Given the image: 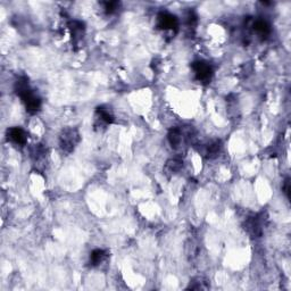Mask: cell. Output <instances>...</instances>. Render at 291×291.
Here are the masks:
<instances>
[{
    "label": "cell",
    "instance_id": "1",
    "mask_svg": "<svg viewBox=\"0 0 291 291\" xmlns=\"http://www.w3.org/2000/svg\"><path fill=\"white\" fill-rule=\"evenodd\" d=\"M15 92L21 98L22 102L25 106V110L29 114H36L41 108V98L30 88L29 78L25 76L19 77L15 82Z\"/></svg>",
    "mask_w": 291,
    "mask_h": 291
},
{
    "label": "cell",
    "instance_id": "2",
    "mask_svg": "<svg viewBox=\"0 0 291 291\" xmlns=\"http://www.w3.org/2000/svg\"><path fill=\"white\" fill-rule=\"evenodd\" d=\"M195 138L196 130L191 125L172 127L169 131V135H167V140H169L172 149L174 150L183 149L184 147L194 142Z\"/></svg>",
    "mask_w": 291,
    "mask_h": 291
},
{
    "label": "cell",
    "instance_id": "3",
    "mask_svg": "<svg viewBox=\"0 0 291 291\" xmlns=\"http://www.w3.org/2000/svg\"><path fill=\"white\" fill-rule=\"evenodd\" d=\"M81 140L80 133L75 127H66L59 135V147L65 154H71L75 150Z\"/></svg>",
    "mask_w": 291,
    "mask_h": 291
},
{
    "label": "cell",
    "instance_id": "4",
    "mask_svg": "<svg viewBox=\"0 0 291 291\" xmlns=\"http://www.w3.org/2000/svg\"><path fill=\"white\" fill-rule=\"evenodd\" d=\"M265 221L266 219L264 218V213L256 214L246 221L245 229L250 234L251 238H259V236H262Z\"/></svg>",
    "mask_w": 291,
    "mask_h": 291
},
{
    "label": "cell",
    "instance_id": "5",
    "mask_svg": "<svg viewBox=\"0 0 291 291\" xmlns=\"http://www.w3.org/2000/svg\"><path fill=\"white\" fill-rule=\"evenodd\" d=\"M156 27L162 31L177 32V30H179V19L175 15L169 12H161L157 15Z\"/></svg>",
    "mask_w": 291,
    "mask_h": 291
},
{
    "label": "cell",
    "instance_id": "6",
    "mask_svg": "<svg viewBox=\"0 0 291 291\" xmlns=\"http://www.w3.org/2000/svg\"><path fill=\"white\" fill-rule=\"evenodd\" d=\"M191 68L194 71L197 81L201 83H209L213 76V68L210 64L205 61H197L191 64Z\"/></svg>",
    "mask_w": 291,
    "mask_h": 291
},
{
    "label": "cell",
    "instance_id": "7",
    "mask_svg": "<svg viewBox=\"0 0 291 291\" xmlns=\"http://www.w3.org/2000/svg\"><path fill=\"white\" fill-rule=\"evenodd\" d=\"M195 148L201 156L205 157V158L213 160L215 157L219 156L220 151L222 149V142L219 139H214L207 141L205 144L196 145Z\"/></svg>",
    "mask_w": 291,
    "mask_h": 291
},
{
    "label": "cell",
    "instance_id": "8",
    "mask_svg": "<svg viewBox=\"0 0 291 291\" xmlns=\"http://www.w3.org/2000/svg\"><path fill=\"white\" fill-rule=\"evenodd\" d=\"M246 27L251 29V31L257 34L259 38H268L271 34V25L268 21H265L263 18H248L246 21Z\"/></svg>",
    "mask_w": 291,
    "mask_h": 291
},
{
    "label": "cell",
    "instance_id": "9",
    "mask_svg": "<svg viewBox=\"0 0 291 291\" xmlns=\"http://www.w3.org/2000/svg\"><path fill=\"white\" fill-rule=\"evenodd\" d=\"M115 121L114 115L112 114L111 111H108V108L99 106L96 108L95 113V126L96 127H106L107 125L113 124Z\"/></svg>",
    "mask_w": 291,
    "mask_h": 291
},
{
    "label": "cell",
    "instance_id": "10",
    "mask_svg": "<svg viewBox=\"0 0 291 291\" xmlns=\"http://www.w3.org/2000/svg\"><path fill=\"white\" fill-rule=\"evenodd\" d=\"M67 28L68 31H70L73 42L76 43L78 41H81L83 37H85L86 25L83 22L77 21V19H72V21L67 23Z\"/></svg>",
    "mask_w": 291,
    "mask_h": 291
},
{
    "label": "cell",
    "instance_id": "11",
    "mask_svg": "<svg viewBox=\"0 0 291 291\" xmlns=\"http://www.w3.org/2000/svg\"><path fill=\"white\" fill-rule=\"evenodd\" d=\"M7 139L12 141L15 145L24 146L28 141V135L27 132L18 126L9 127L7 130Z\"/></svg>",
    "mask_w": 291,
    "mask_h": 291
},
{
    "label": "cell",
    "instance_id": "12",
    "mask_svg": "<svg viewBox=\"0 0 291 291\" xmlns=\"http://www.w3.org/2000/svg\"><path fill=\"white\" fill-rule=\"evenodd\" d=\"M210 288L209 281L203 278V277H197L194 278L188 285V290H208Z\"/></svg>",
    "mask_w": 291,
    "mask_h": 291
},
{
    "label": "cell",
    "instance_id": "13",
    "mask_svg": "<svg viewBox=\"0 0 291 291\" xmlns=\"http://www.w3.org/2000/svg\"><path fill=\"white\" fill-rule=\"evenodd\" d=\"M108 257V253L103 249H95L90 254V264L92 266L100 265Z\"/></svg>",
    "mask_w": 291,
    "mask_h": 291
},
{
    "label": "cell",
    "instance_id": "14",
    "mask_svg": "<svg viewBox=\"0 0 291 291\" xmlns=\"http://www.w3.org/2000/svg\"><path fill=\"white\" fill-rule=\"evenodd\" d=\"M183 167V162L179 158H172L166 162L165 171L170 174H175Z\"/></svg>",
    "mask_w": 291,
    "mask_h": 291
},
{
    "label": "cell",
    "instance_id": "15",
    "mask_svg": "<svg viewBox=\"0 0 291 291\" xmlns=\"http://www.w3.org/2000/svg\"><path fill=\"white\" fill-rule=\"evenodd\" d=\"M46 152H47V149H46V148H44V146L41 145V144L34 145V146L31 148V156H32V158H33L34 161L41 160L42 157H44V155H46Z\"/></svg>",
    "mask_w": 291,
    "mask_h": 291
},
{
    "label": "cell",
    "instance_id": "16",
    "mask_svg": "<svg viewBox=\"0 0 291 291\" xmlns=\"http://www.w3.org/2000/svg\"><path fill=\"white\" fill-rule=\"evenodd\" d=\"M184 23H186V27L187 29L189 30H195V27L197 24V15L194 11H188L186 13V16H184Z\"/></svg>",
    "mask_w": 291,
    "mask_h": 291
},
{
    "label": "cell",
    "instance_id": "17",
    "mask_svg": "<svg viewBox=\"0 0 291 291\" xmlns=\"http://www.w3.org/2000/svg\"><path fill=\"white\" fill-rule=\"evenodd\" d=\"M101 6L103 12L106 14L111 15V14H114L118 8L121 6V3L118 2H105V3H101Z\"/></svg>",
    "mask_w": 291,
    "mask_h": 291
},
{
    "label": "cell",
    "instance_id": "18",
    "mask_svg": "<svg viewBox=\"0 0 291 291\" xmlns=\"http://www.w3.org/2000/svg\"><path fill=\"white\" fill-rule=\"evenodd\" d=\"M282 190L285 195H287L288 198H290V180L289 179H285L283 182V186H282Z\"/></svg>",
    "mask_w": 291,
    "mask_h": 291
}]
</instances>
